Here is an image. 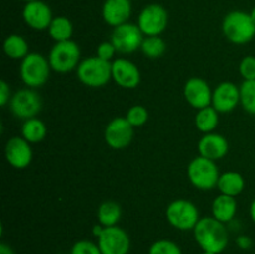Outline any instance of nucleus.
<instances>
[{"label": "nucleus", "mask_w": 255, "mask_h": 254, "mask_svg": "<svg viewBox=\"0 0 255 254\" xmlns=\"http://www.w3.org/2000/svg\"><path fill=\"white\" fill-rule=\"evenodd\" d=\"M41 97L31 89H22L15 92L10 100V110L12 115L24 121L36 116L41 111Z\"/></svg>", "instance_id": "nucleus-9"}, {"label": "nucleus", "mask_w": 255, "mask_h": 254, "mask_svg": "<svg viewBox=\"0 0 255 254\" xmlns=\"http://www.w3.org/2000/svg\"><path fill=\"white\" fill-rule=\"evenodd\" d=\"M97 239L102 254H127L131 247L128 234L117 226L105 227Z\"/></svg>", "instance_id": "nucleus-11"}, {"label": "nucleus", "mask_w": 255, "mask_h": 254, "mask_svg": "<svg viewBox=\"0 0 255 254\" xmlns=\"http://www.w3.org/2000/svg\"><path fill=\"white\" fill-rule=\"evenodd\" d=\"M126 119L133 127H141L148 120V111L141 105H134L127 111Z\"/></svg>", "instance_id": "nucleus-30"}, {"label": "nucleus", "mask_w": 255, "mask_h": 254, "mask_svg": "<svg viewBox=\"0 0 255 254\" xmlns=\"http://www.w3.org/2000/svg\"><path fill=\"white\" fill-rule=\"evenodd\" d=\"M4 52L12 60H22L29 55V45L22 36L12 34L5 39L2 45Z\"/></svg>", "instance_id": "nucleus-22"}, {"label": "nucleus", "mask_w": 255, "mask_h": 254, "mask_svg": "<svg viewBox=\"0 0 255 254\" xmlns=\"http://www.w3.org/2000/svg\"><path fill=\"white\" fill-rule=\"evenodd\" d=\"M202 254H216V253H211V252H203Z\"/></svg>", "instance_id": "nucleus-40"}, {"label": "nucleus", "mask_w": 255, "mask_h": 254, "mask_svg": "<svg viewBox=\"0 0 255 254\" xmlns=\"http://www.w3.org/2000/svg\"><path fill=\"white\" fill-rule=\"evenodd\" d=\"M239 74L244 80H255V56H246L239 64Z\"/></svg>", "instance_id": "nucleus-32"}, {"label": "nucleus", "mask_w": 255, "mask_h": 254, "mask_svg": "<svg viewBox=\"0 0 255 254\" xmlns=\"http://www.w3.org/2000/svg\"><path fill=\"white\" fill-rule=\"evenodd\" d=\"M188 179L196 188L208 191L217 187L219 179V171L214 161L199 156L192 159L187 169Z\"/></svg>", "instance_id": "nucleus-5"}, {"label": "nucleus", "mask_w": 255, "mask_h": 254, "mask_svg": "<svg viewBox=\"0 0 255 254\" xmlns=\"http://www.w3.org/2000/svg\"><path fill=\"white\" fill-rule=\"evenodd\" d=\"M241 102V90L233 82H222L214 89L212 106L218 112L226 114L236 109Z\"/></svg>", "instance_id": "nucleus-15"}, {"label": "nucleus", "mask_w": 255, "mask_h": 254, "mask_svg": "<svg viewBox=\"0 0 255 254\" xmlns=\"http://www.w3.org/2000/svg\"><path fill=\"white\" fill-rule=\"evenodd\" d=\"M116 47L114 46L111 41H105L101 42V44L97 46L96 56L100 57V59L105 60V61H111L114 59L115 54H116Z\"/></svg>", "instance_id": "nucleus-33"}, {"label": "nucleus", "mask_w": 255, "mask_h": 254, "mask_svg": "<svg viewBox=\"0 0 255 254\" xmlns=\"http://www.w3.org/2000/svg\"><path fill=\"white\" fill-rule=\"evenodd\" d=\"M237 244H238V246L243 249L251 248L252 239L247 236H241L239 238H237Z\"/></svg>", "instance_id": "nucleus-35"}, {"label": "nucleus", "mask_w": 255, "mask_h": 254, "mask_svg": "<svg viewBox=\"0 0 255 254\" xmlns=\"http://www.w3.org/2000/svg\"><path fill=\"white\" fill-rule=\"evenodd\" d=\"M71 254H102L100 251L99 244H95L94 242L82 239L76 242L71 248Z\"/></svg>", "instance_id": "nucleus-31"}, {"label": "nucleus", "mask_w": 255, "mask_h": 254, "mask_svg": "<svg viewBox=\"0 0 255 254\" xmlns=\"http://www.w3.org/2000/svg\"><path fill=\"white\" fill-rule=\"evenodd\" d=\"M22 19L29 27L41 31L49 29L54 17L49 5L41 0H37V1L26 2L22 10Z\"/></svg>", "instance_id": "nucleus-14"}, {"label": "nucleus", "mask_w": 255, "mask_h": 254, "mask_svg": "<svg viewBox=\"0 0 255 254\" xmlns=\"http://www.w3.org/2000/svg\"><path fill=\"white\" fill-rule=\"evenodd\" d=\"M132 6L129 0H106L102 6V17L110 26H120L131 16Z\"/></svg>", "instance_id": "nucleus-19"}, {"label": "nucleus", "mask_w": 255, "mask_h": 254, "mask_svg": "<svg viewBox=\"0 0 255 254\" xmlns=\"http://www.w3.org/2000/svg\"><path fill=\"white\" fill-rule=\"evenodd\" d=\"M47 30H49L50 36L56 42L71 40L72 32H74L72 22L66 16L54 17Z\"/></svg>", "instance_id": "nucleus-25"}, {"label": "nucleus", "mask_w": 255, "mask_h": 254, "mask_svg": "<svg viewBox=\"0 0 255 254\" xmlns=\"http://www.w3.org/2000/svg\"><path fill=\"white\" fill-rule=\"evenodd\" d=\"M183 94L186 101L194 109L201 110L207 106H211L213 92L207 81H204L201 77L189 79L184 85Z\"/></svg>", "instance_id": "nucleus-16"}, {"label": "nucleus", "mask_w": 255, "mask_h": 254, "mask_svg": "<svg viewBox=\"0 0 255 254\" xmlns=\"http://www.w3.org/2000/svg\"><path fill=\"white\" fill-rule=\"evenodd\" d=\"M104 228H105L104 226H101V224H97V226L94 227V229H92V232H94L95 236H96L97 238H99V237L101 236V233H102V231H104Z\"/></svg>", "instance_id": "nucleus-37"}, {"label": "nucleus", "mask_w": 255, "mask_h": 254, "mask_svg": "<svg viewBox=\"0 0 255 254\" xmlns=\"http://www.w3.org/2000/svg\"><path fill=\"white\" fill-rule=\"evenodd\" d=\"M137 25L146 36H159L168 25V12L162 5L149 4L139 12Z\"/></svg>", "instance_id": "nucleus-8"}, {"label": "nucleus", "mask_w": 255, "mask_h": 254, "mask_svg": "<svg viewBox=\"0 0 255 254\" xmlns=\"http://www.w3.org/2000/svg\"><path fill=\"white\" fill-rule=\"evenodd\" d=\"M249 212H251V217H252V219H253V222L255 223V199L253 202H252L251 209H249Z\"/></svg>", "instance_id": "nucleus-38"}, {"label": "nucleus", "mask_w": 255, "mask_h": 254, "mask_svg": "<svg viewBox=\"0 0 255 254\" xmlns=\"http://www.w3.org/2000/svg\"><path fill=\"white\" fill-rule=\"evenodd\" d=\"M80 47L72 40L56 42L49 54L50 66L56 72H69L80 64Z\"/></svg>", "instance_id": "nucleus-6"}, {"label": "nucleus", "mask_w": 255, "mask_h": 254, "mask_svg": "<svg viewBox=\"0 0 255 254\" xmlns=\"http://www.w3.org/2000/svg\"><path fill=\"white\" fill-rule=\"evenodd\" d=\"M223 34L233 44H247L255 36V24L251 14L234 10L226 15L223 20Z\"/></svg>", "instance_id": "nucleus-2"}, {"label": "nucleus", "mask_w": 255, "mask_h": 254, "mask_svg": "<svg viewBox=\"0 0 255 254\" xmlns=\"http://www.w3.org/2000/svg\"><path fill=\"white\" fill-rule=\"evenodd\" d=\"M249 14H251V17H252V20H253V22L255 24V6L253 7V10H252L251 12H249Z\"/></svg>", "instance_id": "nucleus-39"}, {"label": "nucleus", "mask_w": 255, "mask_h": 254, "mask_svg": "<svg viewBox=\"0 0 255 254\" xmlns=\"http://www.w3.org/2000/svg\"><path fill=\"white\" fill-rule=\"evenodd\" d=\"M168 223L179 231H191L198 223L199 212L192 202L186 199H177L168 204L166 209Z\"/></svg>", "instance_id": "nucleus-7"}, {"label": "nucleus", "mask_w": 255, "mask_h": 254, "mask_svg": "<svg viewBox=\"0 0 255 254\" xmlns=\"http://www.w3.org/2000/svg\"><path fill=\"white\" fill-rule=\"evenodd\" d=\"M141 50L148 59H158L166 51V42L159 36H147L142 41Z\"/></svg>", "instance_id": "nucleus-27"}, {"label": "nucleus", "mask_w": 255, "mask_h": 254, "mask_svg": "<svg viewBox=\"0 0 255 254\" xmlns=\"http://www.w3.org/2000/svg\"><path fill=\"white\" fill-rule=\"evenodd\" d=\"M237 213V201L234 197L219 194L212 203V214L222 223L232 221Z\"/></svg>", "instance_id": "nucleus-20"}, {"label": "nucleus", "mask_w": 255, "mask_h": 254, "mask_svg": "<svg viewBox=\"0 0 255 254\" xmlns=\"http://www.w3.org/2000/svg\"><path fill=\"white\" fill-rule=\"evenodd\" d=\"M194 238L204 252L219 254L227 248L229 234L224 223L214 217H203L193 229Z\"/></svg>", "instance_id": "nucleus-1"}, {"label": "nucleus", "mask_w": 255, "mask_h": 254, "mask_svg": "<svg viewBox=\"0 0 255 254\" xmlns=\"http://www.w3.org/2000/svg\"><path fill=\"white\" fill-rule=\"evenodd\" d=\"M246 182L238 172H226L221 174L217 183V188L221 191L222 194L237 197L243 192Z\"/></svg>", "instance_id": "nucleus-21"}, {"label": "nucleus", "mask_w": 255, "mask_h": 254, "mask_svg": "<svg viewBox=\"0 0 255 254\" xmlns=\"http://www.w3.org/2000/svg\"><path fill=\"white\" fill-rule=\"evenodd\" d=\"M77 77L89 87H101L112 79V62L94 56L82 60L76 69Z\"/></svg>", "instance_id": "nucleus-3"}, {"label": "nucleus", "mask_w": 255, "mask_h": 254, "mask_svg": "<svg viewBox=\"0 0 255 254\" xmlns=\"http://www.w3.org/2000/svg\"><path fill=\"white\" fill-rule=\"evenodd\" d=\"M5 157L7 163L16 169H24L31 163L32 149L24 137L14 136L6 142Z\"/></svg>", "instance_id": "nucleus-13"}, {"label": "nucleus", "mask_w": 255, "mask_h": 254, "mask_svg": "<svg viewBox=\"0 0 255 254\" xmlns=\"http://www.w3.org/2000/svg\"><path fill=\"white\" fill-rule=\"evenodd\" d=\"M112 79L124 89H134L141 82V72L129 60L117 59L112 62Z\"/></svg>", "instance_id": "nucleus-17"}, {"label": "nucleus", "mask_w": 255, "mask_h": 254, "mask_svg": "<svg viewBox=\"0 0 255 254\" xmlns=\"http://www.w3.org/2000/svg\"><path fill=\"white\" fill-rule=\"evenodd\" d=\"M50 69L49 59L37 52H30L21 60L20 77L26 86L40 87L49 80Z\"/></svg>", "instance_id": "nucleus-4"}, {"label": "nucleus", "mask_w": 255, "mask_h": 254, "mask_svg": "<svg viewBox=\"0 0 255 254\" xmlns=\"http://www.w3.org/2000/svg\"><path fill=\"white\" fill-rule=\"evenodd\" d=\"M239 90L243 109L249 114L255 115V80H244Z\"/></svg>", "instance_id": "nucleus-28"}, {"label": "nucleus", "mask_w": 255, "mask_h": 254, "mask_svg": "<svg viewBox=\"0 0 255 254\" xmlns=\"http://www.w3.org/2000/svg\"><path fill=\"white\" fill-rule=\"evenodd\" d=\"M11 91H10V86L7 85L6 81L1 80L0 81V105L5 106L7 102H10L11 100Z\"/></svg>", "instance_id": "nucleus-34"}, {"label": "nucleus", "mask_w": 255, "mask_h": 254, "mask_svg": "<svg viewBox=\"0 0 255 254\" xmlns=\"http://www.w3.org/2000/svg\"><path fill=\"white\" fill-rule=\"evenodd\" d=\"M121 206L117 202L107 201L104 202L101 206L99 207L97 211V219H99L100 224L104 227H114L119 223L121 219Z\"/></svg>", "instance_id": "nucleus-23"}, {"label": "nucleus", "mask_w": 255, "mask_h": 254, "mask_svg": "<svg viewBox=\"0 0 255 254\" xmlns=\"http://www.w3.org/2000/svg\"><path fill=\"white\" fill-rule=\"evenodd\" d=\"M0 254H14V251H12L11 247L7 246V244L1 243L0 244Z\"/></svg>", "instance_id": "nucleus-36"}, {"label": "nucleus", "mask_w": 255, "mask_h": 254, "mask_svg": "<svg viewBox=\"0 0 255 254\" xmlns=\"http://www.w3.org/2000/svg\"><path fill=\"white\" fill-rule=\"evenodd\" d=\"M229 144L226 137L218 133H206L198 142L199 156L217 161L228 153Z\"/></svg>", "instance_id": "nucleus-18"}, {"label": "nucleus", "mask_w": 255, "mask_h": 254, "mask_svg": "<svg viewBox=\"0 0 255 254\" xmlns=\"http://www.w3.org/2000/svg\"><path fill=\"white\" fill-rule=\"evenodd\" d=\"M24 1H26V2H31V1H37V0H24Z\"/></svg>", "instance_id": "nucleus-41"}, {"label": "nucleus", "mask_w": 255, "mask_h": 254, "mask_svg": "<svg viewBox=\"0 0 255 254\" xmlns=\"http://www.w3.org/2000/svg\"><path fill=\"white\" fill-rule=\"evenodd\" d=\"M143 39V32L141 31L138 25L129 22H125L115 27L111 35V42L121 54H131L141 49Z\"/></svg>", "instance_id": "nucleus-10"}, {"label": "nucleus", "mask_w": 255, "mask_h": 254, "mask_svg": "<svg viewBox=\"0 0 255 254\" xmlns=\"http://www.w3.org/2000/svg\"><path fill=\"white\" fill-rule=\"evenodd\" d=\"M148 254H182V251L178 244L173 241L159 239L149 247Z\"/></svg>", "instance_id": "nucleus-29"}, {"label": "nucleus", "mask_w": 255, "mask_h": 254, "mask_svg": "<svg viewBox=\"0 0 255 254\" xmlns=\"http://www.w3.org/2000/svg\"><path fill=\"white\" fill-rule=\"evenodd\" d=\"M133 139V126L126 117H116L105 128V141L111 148L124 149Z\"/></svg>", "instance_id": "nucleus-12"}, {"label": "nucleus", "mask_w": 255, "mask_h": 254, "mask_svg": "<svg viewBox=\"0 0 255 254\" xmlns=\"http://www.w3.org/2000/svg\"><path fill=\"white\" fill-rule=\"evenodd\" d=\"M21 134L30 143H37L46 136V126L41 120L32 117L24 122L21 127Z\"/></svg>", "instance_id": "nucleus-26"}, {"label": "nucleus", "mask_w": 255, "mask_h": 254, "mask_svg": "<svg viewBox=\"0 0 255 254\" xmlns=\"http://www.w3.org/2000/svg\"><path fill=\"white\" fill-rule=\"evenodd\" d=\"M219 112L213 106L198 110L196 115V127L203 133H211L216 129L219 122Z\"/></svg>", "instance_id": "nucleus-24"}]
</instances>
